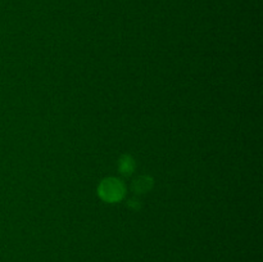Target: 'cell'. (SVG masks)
Instances as JSON below:
<instances>
[{"label": "cell", "instance_id": "2", "mask_svg": "<svg viewBox=\"0 0 263 262\" xmlns=\"http://www.w3.org/2000/svg\"><path fill=\"white\" fill-rule=\"evenodd\" d=\"M120 169L123 174H126V175L131 174V171H133V169H134L133 159H131L130 157H125V158L120 162Z\"/></svg>", "mask_w": 263, "mask_h": 262}, {"label": "cell", "instance_id": "1", "mask_svg": "<svg viewBox=\"0 0 263 262\" xmlns=\"http://www.w3.org/2000/svg\"><path fill=\"white\" fill-rule=\"evenodd\" d=\"M123 192H125L123 185L116 179L104 180L100 184L99 188V193L102 195V198L108 200V202H116V200L121 199L123 195Z\"/></svg>", "mask_w": 263, "mask_h": 262}]
</instances>
